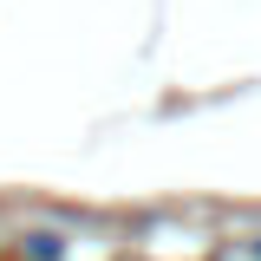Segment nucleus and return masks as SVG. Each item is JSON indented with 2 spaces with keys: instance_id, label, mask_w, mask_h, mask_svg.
<instances>
[{
  "instance_id": "nucleus-1",
  "label": "nucleus",
  "mask_w": 261,
  "mask_h": 261,
  "mask_svg": "<svg viewBox=\"0 0 261 261\" xmlns=\"http://www.w3.org/2000/svg\"><path fill=\"white\" fill-rule=\"evenodd\" d=\"M33 261H59V235H33Z\"/></svg>"
}]
</instances>
